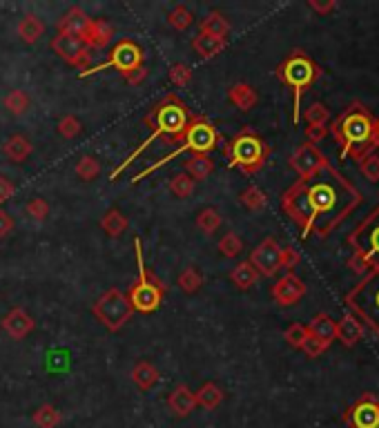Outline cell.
Here are the masks:
<instances>
[{
	"mask_svg": "<svg viewBox=\"0 0 379 428\" xmlns=\"http://www.w3.org/2000/svg\"><path fill=\"white\" fill-rule=\"evenodd\" d=\"M359 170L368 181H379V156L373 152L359 161Z\"/></svg>",
	"mask_w": 379,
	"mask_h": 428,
	"instance_id": "47",
	"label": "cell"
},
{
	"mask_svg": "<svg viewBox=\"0 0 379 428\" xmlns=\"http://www.w3.org/2000/svg\"><path fill=\"white\" fill-rule=\"evenodd\" d=\"M348 266H351V268H353L355 272H368V268H366V263H364V261H361V259H359L357 255H353V257H351V261H348Z\"/></svg>",
	"mask_w": 379,
	"mask_h": 428,
	"instance_id": "55",
	"label": "cell"
},
{
	"mask_svg": "<svg viewBox=\"0 0 379 428\" xmlns=\"http://www.w3.org/2000/svg\"><path fill=\"white\" fill-rule=\"evenodd\" d=\"M248 261L259 277H274L279 270H282V245H279L277 239H272V237L263 239L252 250Z\"/></svg>",
	"mask_w": 379,
	"mask_h": 428,
	"instance_id": "13",
	"label": "cell"
},
{
	"mask_svg": "<svg viewBox=\"0 0 379 428\" xmlns=\"http://www.w3.org/2000/svg\"><path fill=\"white\" fill-rule=\"evenodd\" d=\"M92 23V18L85 14L83 7H72L68 9V14L58 21V34H68V36H76L83 38L87 25Z\"/></svg>",
	"mask_w": 379,
	"mask_h": 428,
	"instance_id": "18",
	"label": "cell"
},
{
	"mask_svg": "<svg viewBox=\"0 0 379 428\" xmlns=\"http://www.w3.org/2000/svg\"><path fill=\"white\" fill-rule=\"evenodd\" d=\"M168 23L170 27H174L176 31H186L192 23H194V16L186 5H176L170 14H168Z\"/></svg>",
	"mask_w": 379,
	"mask_h": 428,
	"instance_id": "40",
	"label": "cell"
},
{
	"mask_svg": "<svg viewBox=\"0 0 379 428\" xmlns=\"http://www.w3.org/2000/svg\"><path fill=\"white\" fill-rule=\"evenodd\" d=\"M214 170V163L208 154H192L186 161V174L194 181H205Z\"/></svg>",
	"mask_w": 379,
	"mask_h": 428,
	"instance_id": "31",
	"label": "cell"
},
{
	"mask_svg": "<svg viewBox=\"0 0 379 428\" xmlns=\"http://www.w3.org/2000/svg\"><path fill=\"white\" fill-rule=\"evenodd\" d=\"M3 105L7 107L9 114H14V117H23V114H27L29 107H31V98H29L27 92H23V90H11V92L5 96Z\"/></svg>",
	"mask_w": 379,
	"mask_h": 428,
	"instance_id": "34",
	"label": "cell"
},
{
	"mask_svg": "<svg viewBox=\"0 0 379 428\" xmlns=\"http://www.w3.org/2000/svg\"><path fill=\"white\" fill-rule=\"evenodd\" d=\"M190 117H192V114H190L188 105H186L183 101H181V98H178L176 94H168L166 98H163V101H159V103L152 107V112L143 119V125L150 127V137H147L129 156H125V161L121 163V166L110 174V181H117L119 174H121L123 170H127V168L132 166V163H134V161L139 159V154L145 152V147H150L156 139L166 137L168 141L178 143L181 137H183L186 127H188Z\"/></svg>",
	"mask_w": 379,
	"mask_h": 428,
	"instance_id": "2",
	"label": "cell"
},
{
	"mask_svg": "<svg viewBox=\"0 0 379 428\" xmlns=\"http://www.w3.org/2000/svg\"><path fill=\"white\" fill-rule=\"evenodd\" d=\"M194 397H196V406H203L205 410H214L217 406H221L225 395H223L221 386H217L214 382H205L199 388V392H194Z\"/></svg>",
	"mask_w": 379,
	"mask_h": 428,
	"instance_id": "29",
	"label": "cell"
},
{
	"mask_svg": "<svg viewBox=\"0 0 379 428\" xmlns=\"http://www.w3.org/2000/svg\"><path fill=\"white\" fill-rule=\"evenodd\" d=\"M306 328H308V335L317 337L326 346H331L337 339V321L333 317H328L326 312H319V315L312 317Z\"/></svg>",
	"mask_w": 379,
	"mask_h": 428,
	"instance_id": "21",
	"label": "cell"
},
{
	"mask_svg": "<svg viewBox=\"0 0 379 428\" xmlns=\"http://www.w3.org/2000/svg\"><path fill=\"white\" fill-rule=\"evenodd\" d=\"M219 250H221L223 257L235 259V257H239L241 250H243V241H241V237L235 235V232H225V235L219 239Z\"/></svg>",
	"mask_w": 379,
	"mask_h": 428,
	"instance_id": "41",
	"label": "cell"
},
{
	"mask_svg": "<svg viewBox=\"0 0 379 428\" xmlns=\"http://www.w3.org/2000/svg\"><path fill=\"white\" fill-rule=\"evenodd\" d=\"M3 331L11 337V339H25L31 331L36 328V321L31 319V315L23 308H11L7 315L3 317Z\"/></svg>",
	"mask_w": 379,
	"mask_h": 428,
	"instance_id": "17",
	"label": "cell"
},
{
	"mask_svg": "<svg viewBox=\"0 0 379 428\" xmlns=\"http://www.w3.org/2000/svg\"><path fill=\"white\" fill-rule=\"evenodd\" d=\"M14 194H16V186L11 183L7 176L0 174V205H3L5 201H9Z\"/></svg>",
	"mask_w": 379,
	"mask_h": 428,
	"instance_id": "51",
	"label": "cell"
},
{
	"mask_svg": "<svg viewBox=\"0 0 379 428\" xmlns=\"http://www.w3.org/2000/svg\"><path fill=\"white\" fill-rule=\"evenodd\" d=\"M176 284H178V288L183 290L186 294H194V292H199L201 286H203V274H201V270L196 268V266H188L183 272L178 274Z\"/></svg>",
	"mask_w": 379,
	"mask_h": 428,
	"instance_id": "33",
	"label": "cell"
},
{
	"mask_svg": "<svg viewBox=\"0 0 379 428\" xmlns=\"http://www.w3.org/2000/svg\"><path fill=\"white\" fill-rule=\"evenodd\" d=\"M134 250H137V266H139V277L137 282L132 284L127 290V301L134 312H143V315H150L156 312L166 297V284L156 279L150 270L145 268L143 261V250H141V239H134Z\"/></svg>",
	"mask_w": 379,
	"mask_h": 428,
	"instance_id": "7",
	"label": "cell"
},
{
	"mask_svg": "<svg viewBox=\"0 0 379 428\" xmlns=\"http://www.w3.org/2000/svg\"><path fill=\"white\" fill-rule=\"evenodd\" d=\"M326 134H328L326 125H308L306 127V139L310 145H315V147H317V143H321L326 139Z\"/></svg>",
	"mask_w": 379,
	"mask_h": 428,
	"instance_id": "50",
	"label": "cell"
},
{
	"mask_svg": "<svg viewBox=\"0 0 379 428\" xmlns=\"http://www.w3.org/2000/svg\"><path fill=\"white\" fill-rule=\"evenodd\" d=\"M127 225H129V221H127V217L119 208H110L103 214V219H101V228L105 230V235L112 237V239H119L127 230Z\"/></svg>",
	"mask_w": 379,
	"mask_h": 428,
	"instance_id": "28",
	"label": "cell"
},
{
	"mask_svg": "<svg viewBox=\"0 0 379 428\" xmlns=\"http://www.w3.org/2000/svg\"><path fill=\"white\" fill-rule=\"evenodd\" d=\"M92 312L110 333H119L134 315V310L127 301V294L119 288H110L107 292H103L92 306Z\"/></svg>",
	"mask_w": 379,
	"mask_h": 428,
	"instance_id": "9",
	"label": "cell"
},
{
	"mask_svg": "<svg viewBox=\"0 0 379 428\" xmlns=\"http://www.w3.org/2000/svg\"><path fill=\"white\" fill-rule=\"evenodd\" d=\"M221 223H223V219H221V214H219V210H214V208H203L199 214H196V228L201 230L203 235H214L217 230L221 228Z\"/></svg>",
	"mask_w": 379,
	"mask_h": 428,
	"instance_id": "35",
	"label": "cell"
},
{
	"mask_svg": "<svg viewBox=\"0 0 379 428\" xmlns=\"http://www.w3.org/2000/svg\"><path fill=\"white\" fill-rule=\"evenodd\" d=\"M114 38V27L103 21V18H96L87 25L85 34H83V43L90 49H103L110 45V41Z\"/></svg>",
	"mask_w": 379,
	"mask_h": 428,
	"instance_id": "20",
	"label": "cell"
},
{
	"mask_svg": "<svg viewBox=\"0 0 379 428\" xmlns=\"http://www.w3.org/2000/svg\"><path fill=\"white\" fill-rule=\"evenodd\" d=\"M159 380H161V373L150 361H139V364H134V368H132V382L141 390H152L159 384Z\"/></svg>",
	"mask_w": 379,
	"mask_h": 428,
	"instance_id": "26",
	"label": "cell"
},
{
	"mask_svg": "<svg viewBox=\"0 0 379 428\" xmlns=\"http://www.w3.org/2000/svg\"><path fill=\"white\" fill-rule=\"evenodd\" d=\"M228 98H230V103H233L235 107H239L241 112H250L259 103L257 90L248 83H235L228 90Z\"/></svg>",
	"mask_w": 379,
	"mask_h": 428,
	"instance_id": "23",
	"label": "cell"
},
{
	"mask_svg": "<svg viewBox=\"0 0 379 428\" xmlns=\"http://www.w3.org/2000/svg\"><path fill=\"white\" fill-rule=\"evenodd\" d=\"M168 406H170V410H172V413H174L176 417L186 419V417H190V415L194 413L196 397H194V392H192L186 384H181V386H176V388L170 392Z\"/></svg>",
	"mask_w": 379,
	"mask_h": 428,
	"instance_id": "19",
	"label": "cell"
},
{
	"mask_svg": "<svg viewBox=\"0 0 379 428\" xmlns=\"http://www.w3.org/2000/svg\"><path fill=\"white\" fill-rule=\"evenodd\" d=\"M328 163V159L317 150L315 145L304 143L294 150V154L290 156V168L299 174V178H308L315 172H319Z\"/></svg>",
	"mask_w": 379,
	"mask_h": 428,
	"instance_id": "15",
	"label": "cell"
},
{
	"mask_svg": "<svg viewBox=\"0 0 379 428\" xmlns=\"http://www.w3.org/2000/svg\"><path fill=\"white\" fill-rule=\"evenodd\" d=\"M274 74L288 90H292V123L297 125L301 121V98L321 74L319 65L301 49H294L279 63Z\"/></svg>",
	"mask_w": 379,
	"mask_h": 428,
	"instance_id": "4",
	"label": "cell"
},
{
	"mask_svg": "<svg viewBox=\"0 0 379 428\" xmlns=\"http://www.w3.org/2000/svg\"><path fill=\"white\" fill-rule=\"evenodd\" d=\"M18 36L27 43V45H34L45 36V23L34 14H27L21 18L18 23Z\"/></svg>",
	"mask_w": 379,
	"mask_h": 428,
	"instance_id": "27",
	"label": "cell"
},
{
	"mask_svg": "<svg viewBox=\"0 0 379 428\" xmlns=\"http://www.w3.org/2000/svg\"><path fill=\"white\" fill-rule=\"evenodd\" d=\"M31 150H34V145L31 141L25 137V134H11L5 145H3V154L11 161V163H23L29 159Z\"/></svg>",
	"mask_w": 379,
	"mask_h": 428,
	"instance_id": "24",
	"label": "cell"
},
{
	"mask_svg": "<svg viewBox=\"0 0 379 428\" xmlns=\"http://www.w3.org/2000/svg\"><path fill=\"white\" fill-rule=\"evenodd\" d=\"M56 129H58V134L63 139H76L80 132H83V125H80V121L74 117V114H68V117H63L58 121Z\"/></svg>",
	"mask_w": 379,
	"mask_h": 428,
	"instance_id": "43",
	"label": "cell"
},
{
	"mask_svg": "<svg viewBox=\"0 0 379 428\" xmlns=\"http://www.w3.org/2000/svg\"><path fill=\"white\" fill-rule=\"evenodd\" d=\"M201 34H210V36H217V38H228L230 34V23L223 18L219 11H210L205 18L201 21L199 27Z\"/></svg>",
	"mask_w": 379,
	"mask_h": 428,
	"instance_id": "32",
	"label": "cell"
},
{
	"mask_svg": "<svg viewBox=\"0 0 379 428\" xmlns=\"http://www.w3.org/2000/svg\"><path fill=\"white\" fill-rule=\"evenodd\" d=\"M373 129H375V117L359 101H353L346 107L331 127L335 141L341 147V154L355 161H361L364 156L373 154L375 150Z\"/></svg>",
	"mask_w": 379,
	"mask_h": 428,
	"instance_id": "3",
	"label": "cell"
},
{
	"mask_svg": "<svg viewBox=\"0 0 379 428\" xmlns=\"http://www.w3.org/2000/svg\"><path fill=\"white\" fill-rule=\"evenodd\" d=\"M107 68H117L123 76L139 70V68H143V49H141V45L134 43L132 38L119 41L117 45L112 47L110 56L101 65H90V68L80 76H90V74H96V72L107 70Z\"/></svg>",
	"mask_w": 379,
	"mask_h": 428,
	"instance_id": "11",
	"label": "cell"
},
{
	"mask_svg": "<svg viewBox=\"0 0 379 428\" xmlns=\"http://www.w3.org/2000/svg\"><path fill=\"white\" fill-rule=\"evenodd\" d=\"M306 337H308V328L304 323H292L286 328V333H284V339L292 346V348H301Z\"/></svg>",
	"mask_w": 379,
	"mask_h": 428,
	"instance_id": "46",
	"label": "cell"
},
{
	"mask_svg": "<svg viewBox=\"0 0 379 428\" xmlns=\"http://www.w3.org/2000/svg\"><path fill=\"white\" fill-rule=\"evenodd\" d=\"M343 422L351 428H379V400L366 392L346 410Z\"/></svg>",
	"mask_w": 379,
	"mask_h": 428,
	"instance_id": "14",
	"label": "cell"
},
{
	"mask_svg": "<svg viewBox=\"0 0 379 428\" xmlns=\"http://www.w3.org/2000/svg\"><path fill=\"white\" fill-rule=\"evenodd\" d=\"M310 9H315L317 14H331V11H335V3L333 0H328V3H319V0H310Z\"/></svg>",
	"mask_w": 379,
	"mask_h": 428,
	"instance_id": "54",
	"label": "cell"
},
{
	"mask_svg": "<svg viewBox=\"0 0 379 428\" xmlns=\"http://www.w3.org/2000/svg\"><path fill=\"white\" fill-rule=\"evenodd\" d=\"M306 294V284L294 272H286L279 282L272 286V299L279 306H294L301 301Z\"/></svg>",
	"mask_w": 379,
	"mask_h": 428,
	"instance_id": "16",
	"label": "cell"
},
{
	"mask_svg": "<svg viewBox=\"0 0 379 428\" xmlns=\"http://www.w3.org/2000/svg\"><path fill=\"white\" fill-rule=\"evenodd\" d=\"M228 166L237 168L243 174H257L270 156V145L263 141L252 127H243L223 150Z\"/></svg>",
	"mask_w": 379,
	"mask_h": 428,
	"instance_id": "6",
	"label": "cell"
},
{
	"mask_svg": "<svg viewBox=\"0 0 379 428\" xmlns=\"http://www.w3.org/2000/svg\"><path fill=\"white\" fill-rule=\"evenodd\" d=\"M228 45V38H217V36H210V34H196L192 38V49L201 58H214L217 54H221Z\"/></svg>",
	"mask_w": 379,
	"mask_h": 428,
	"instance_id": "25",
	"label": "cell"
},
{
	"mask_svg": "<svg viewBox=\"0 0 379 428\" xmlns=\"http://www.w3.org/2000/svg\"><path fill=\"white\" fill-rule=\"evenodd\" d=\"M239 201H241V205H245L250 212H259V210L266 208L268 196H266V192H263L261 188L250 186V188H245V190L239 194Z\"/></svg>",
	"mask_w": 379,
	"mask_h": 428,
	"instance_id": "37",
	"label": "cell"
},
{
	"mask_svg": "<svg viewBox=\"0 0 379 428\" xmlns=\"http://www.w3.org/2000/svg\"><path fill=\"white\" fill-rule=\"evenodd\" d=\"M328 348V346L324 343V341H319L317 337H312V335H308L306 339H304V343H301V351L306 353V357H319L324 351Z\"/></svg>",
	"mask_w": 379,
	"mask_h": 428,
	"instance_id": "48",
	"label": "cell"
},
{
	"mask_svg": "<svg viewBox=\"0 0 379 428\" xmlns=\"http://www.w3.org/2000/svg\"><path fill=\"white\" fill-rule=\"evenodd\" d=\"M348 243L355 250L353 255L366 263L368 272L379 270V205L355 228V232L348 237Z\"/></svg>",
	"mask_w": 379,
	"mask_h": 428,
	"instance_id": "10",
	"label": "cell"
},
{
	"mask_svg": "<svg viewBox=\"0 0 379 428\" xmlns=\"http://www.w3.org/2000/svg\"><path fill=\"white\" fill-rule=\"evenodd\" d=\"M25 212L29 214V219L34 221H45L49 217V203L45 199H41V196H34V199H29L27 205H25Z\"/></svg>",
	"mask_w": 379,
	"mask_h": 428,
	"instance_id": "44",
	"label": "cell"
},
{
	"mask_svg": "<svg viewBox=\"0 0 379 428\" xmlns=\"http://www.w3.org/2000/svg\"><path fill=\"white\" fill-rule=\"evenodd\" d=\"M304 119L308 125H326L328 121H331V112H328V107L324 103H312L306 107Z\"/></svg>",
	"mask_w": 379,
	"mask_h": 428,
	"instance_id": "42",
	"label": "cell"
},
{
	"mask_svg": "<svg viewBox=\"0 0 379 428\" xmlns=\"http://www.w3.org/2000/svg\"><path fill=\"white\" fill-rule=\"evenodd\" d=\"M31 419H34V424L38 428H56L63 422V415H60V410L56 406L43 404V406L36 408V413H34V417H31Z\"/></svg>",
	"mask_w": 379,
	"mask_h": 428,
	"instance_id": "36",
	"label": "cell"
},
{
	"mask_svg": "<svg viewBox=\"0 0 379 428\" xmlns=\"http://www.w3.org/2000/svg\"><path fill=\"white\" fill-rule=\"evenodd\" d=\"M170 80H172V85H176V87L190 85V80H192L190 65H186V63H174L172 68H170Z\"/></svg>",
	"mask_w": 379,
	"mask_h": 428,
	"instance_id": "45",
	"label": "cell"
},
{
	"mask_svg": "<svg viewBox=\"0 0 379 428\" xmlns=\"http://www.w3.org/2000/svg\"><path fill=\"white\" fill-rule=\"evenodd\" d=\"M194 183L196 181L192 176H188L186 172H178L170 178V192L174 196H178V199H188V196H192V192H194Z\"/></svg>",
	"mask_w": 379,
	"mask_h": 428,
	"instance_id": "39",
	"label": "cell"
},
{
	"mask_svg": "<svg viewBox=\"0 0 379 428\" xmlns=\"http://www.w3.org/2000/svg\"><path fill=\"white\" fill-rule=\"evenodd\" d=\"M373 147H379V119H375V129H373Z\"/></svg>",
	"mask_w": 379,
	"mask_h": 428,
	"instance_id": "56",
	"label": "cell"
},
{
	"mask_svg": "<svg viewBox=\"0 0 379 428\" xmlns=\"http://www.w3.org/2000/svg\"><path fill=\"white\" fill-rule=\"evenodd\" d=\"M219 141H221V134L217 132V127H214V123L205 117V114H192L190 121H188V127L183 132V137H181V141H178L183 145H181L178 150L170 152L168 156H163L161 161L152 163L150 168H145L143 172H139L134 178H132V183H139V181H143L145 176H150L154 170H159L161 166H166V163L176 159L181 152L190 150L192 154H208L219 145Z\"/></svg>",
	"mask_w": 379,
	"mask_h": 428,
	"instance_id": "5",
	"label": "cell"
},
{
	"mask_svg": "<svg viewBox=\"0 0 379 428\" xmlns=\"http://www.w3.org/2000/svg\"><path fill=\"white\" fill-rule=\"evenodd\" d=\"M74 172H76L78 178H83V181H94L98 174H101V161L94 159V156H90V154H85V156H80V159L76 161Z\"/></svg>",
	"mask_w": 379,
	"mask_h": 428,
	"instance_id": "38",
	"label": "cell"
},
{
	"mask_svg": "<svg viewBox=\"0 0 379 428\" xmlns=\"http://www.w3.org/2000/svg\"><path fill=\"white\" fill-rule=\"evenodd\" d=\"M49 47H52L65 63H70V65H74V68L83 70V72L87 70V63L94 56L92 49L83 43V38L68 36V34H56L52 38V43H49ZM83 72H80V74H83Z\"/></svg>",
	"mask_w": 379,
	"mask_h": 428,
	"instance_id": "12",
	"label": "cell"
},
{
	"mask_svg": "<svg viewBox=\"0 0 379 428\" xmlns=\"http://www.w3.org/2000/svg\"><path fill=\"white\" fill-rule=\"evenodd\" d=\"M346 304L351 306L353 315L379 337V270L366 272V277L348 292Z\"/></svg>",
	"mask_w": 379,
	"mask_h": 428,
	"instance_id": "8",
	"label": "cell"
},
{
	"mask_svg": "<svg viewBox=\"0 0 379 428\" xmlns=\"http://www.w3.org/2000/svg\"><path fill=\"white\" fill-rule=\"evenodd\" d=\"M123 78L127 80V83H129V85H141V83H143V80L147 78V70H145V68H139V70H134V72H129V74H125Z\"/></svg>",
	"mask_w": 379,
	"mask_h": 428,
	"instance_id": "53",
	"label": "cell"
},
{
	"mask_svg": "<svg viewBox=\"0 0 379 428\" xmlns=\"http://www.w3.org/2000/svg\"><path fill=\"white\" fill-rule=\"evenodd\" d=\"M14 230V219H11V214L9 212H5V210H0V239H5L9 232Z\"/></svg>",
	"mask_w": 379,
	"mask_h": 428,
	"instance_id": "52",
	"label": "cell"
},
{
	"mask_svg": "<svg viewBox=\"0 0 379 428\" xmlns=\"http://www.w3.org/2000/svg\"><path fill=\"white\" fill-rule=\"evenodd\" d=\"M230 282H233L239 290H250L259 282V274L250 266V261H241L235 266V270L230 272Z\"/></svg>",
	"mask_w": 379,
	"mask_h": 428,
	"instance_id": "30",
	"label": "cell"
},
{
	"mask_svg": "<svg viewBox=\"0 0 379 428\" xmlns=\"http://www.w3.org/2000/svg\"><path fill=\"white\" fill-rule=\"evenodd\" d=\"M364 323H361L353 312H348L341 321H337V339L343 346H355L361 337H364Z\"/></svg>",
	"mask_w": 379,
	"mask_h": 428,
	"instance_id": "22",
	"label": "cell"
},
{
	"mask_svg": "<svg viewBox=\"0 0 379 428\" xmlns=\"http://www.w3.org/2000/svg\"><path fill=\"white\" fill-rule=\"evenodd\" d=\"M299 261H301V257L294 248H290V245H288V248H282V268L284 270L292 272L297 266H299Z\"/></svg>",
	"mask_w": 379,
	"mask_h": 428,
	"instance_id": "49",
	"label": "cell"
},
{
	"mask_svg": "<svg viewBox=\"0 0 379 428\" xmlns=\"http://www.w3.org/2000/svg\"><path fill=\"white\" fill-rule=\"evenodd\" d=\"M361 205V192L343 178L331 161L308 178H299L282 194V208L301 228V237H328Z\"/></svg>",
	"mask_w": 379,
	"mask_h": 428,
	"instance_id": "1",
	"label": "cell"
}]
</instances>
